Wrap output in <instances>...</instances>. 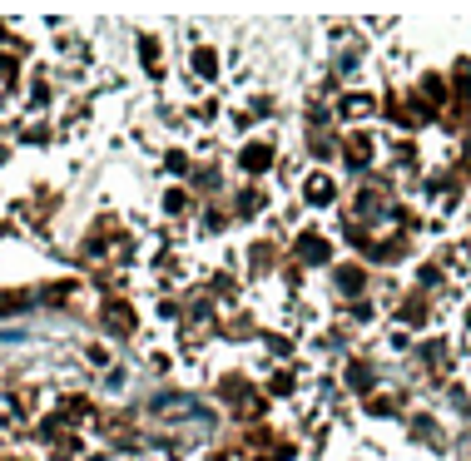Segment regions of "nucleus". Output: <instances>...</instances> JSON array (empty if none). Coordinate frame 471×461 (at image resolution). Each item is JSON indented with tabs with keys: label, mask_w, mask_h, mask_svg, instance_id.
<instances>
[{
	"label": "nucleus",
	"mask_w": 471,
	"mask_h": 461,
	"mask_svg": "<svg viewBox=\"0 0 471 461\" xmlns=\"http://www.w3.org/2000/svg\"><path fill=\"white\" fill-rule=\"evenodd\" d=\"M328 194H333L328 179H312V184H307V199H328Z\"/></svg>",
	"instance_id": "obj_1"
}]
</instances>
